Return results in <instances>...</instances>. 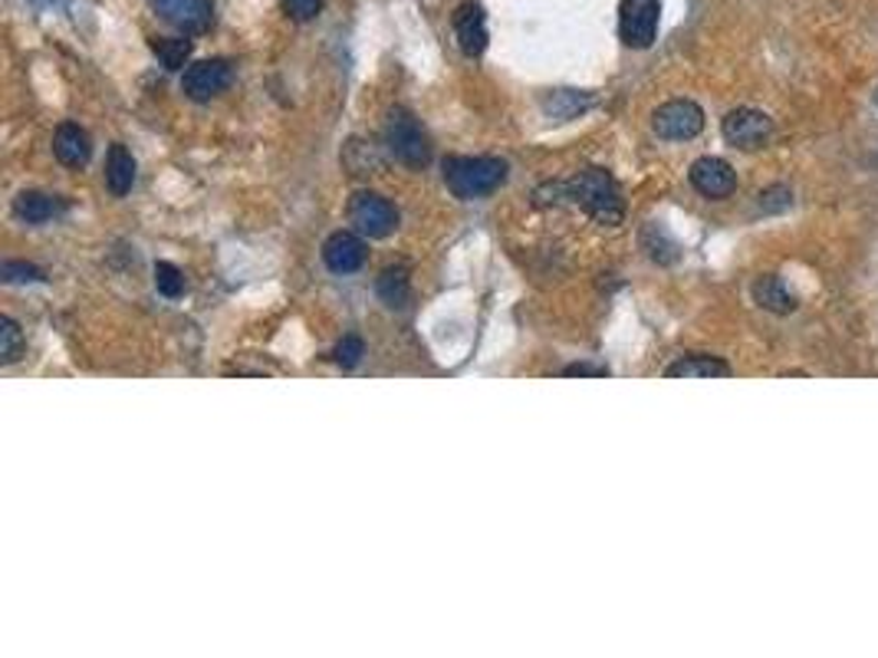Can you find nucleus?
Segmentation results:
<instances>
[{
  "label": "nucleus",
  "instance_id": "nucleus-1",
  "mask_svg": "<svg viewBox=\"0 0 878 658\" xmlns=\"http://www.w3.org/2000/svg\"><path fill=\"white\" fill-rule=\"evenodd\" d=\"M533 198H536L540 208H546V205L579 208V212H586L596 224H606V227H616V224H622V218H626L622 192H619L616 179L606 169H583V172H576L566 182L540 185Z\"/></svg>",
  "mask_w": 878,
  "mask_h": 658
},
{
  "label": "nucleus",
  "instance_id": "nucleus-2",
  "mask_svg": "<svg viewBox=\"0 0 878 658\" xmlns=\"http://www.w3.org/2000/svg\"><path fill=\"white\" fill-rule=\"evenodd\" d=\"M507 162L497 155H451L441 165L447 192L460 202L494 195L507 182Z\"/></svg>",
  "mask_w": 878,
  "mask_h": 658
},
{
  "label": "nucleus",
  "instance_id": "nucleus-3",
  "mask_svg": "<svg viewBox=\"0 0 878 658\" xmlns=\"http://www.w3.org/2000/svg\"><path fill=\"white\" fill-rule=\"evenodd\" d=\"M386 149L392 152L395 162H402L405 169H429L432 162V139L422 129V122L409 112V109H392L386 119Z\"/></svg>",
  "mask_w": 878,
  "mask_h": 658
},
{
  "label": "nucleus",
  "instance_id": "nucleus-4",
  "mask_svg": "<svg viewBox=\"0 0 878 658\" xmlns=\"http://www.w3.org/2000/svg\"><path fill=\"white\" fill-rule=\"evenodd\" d=\"M399 220H402L399 208L376 192H356L349 198V224L369 240H382V237L395 234Z\"/></svg>",
  "mask_w": 878,
  "mask_h": 658
},
{
  "label": "nucleus",
  "instance_id": "nucleus-5",
  "mask_svg": "<svg viewBox=\"0 0 878 658\" xmlns=\"http://www.w3.org/2000/svg\"><path fill=\"white\" fill-rule=\"evenodd\" d=\"M661 0H622L619 7V33L632 50H649L659 36Z\"/></svg>",
  "mask_w": 878,
  "mask_h": 658
},
{
  "label": "nucleus",
  "instance_id": "nucleus-6",
  "mask_svg": "<svg viewBox=\"0 0 878 658\" xmlns=\"http://www.w3.org/2000/svg\"><path fill=\"white\" fill-rule=\"evenodd\" d=\"M149 7L185 36H198L215 26V0H149Z\"/></svg>",
  "mask_w": 878,
  "mask_h": 658
},
{
  "label": "nucleus",
  "instance_id": "nucleus-7",
  "mask_svg": "<svg viewBox=\"0 0 878 658\" xmlns=\"http://www.w3.org/2000/svg\"><path fill=\"white\" fill-rule=\"evenodd\" d=\"M652 129L659 132V139L668 142H687L694 136H701L704 129V109L691 99H671L655 109L652 116Z\"/></svg>",
  "mask_w": 878,
  "mask_h": 658
},
{
  "label": "nucleus",
  "instance_id": "nucleus-8",
  "mask_svg": "<svg viewBox=\"0 0 878 658\" xmlns=\"http://www.w3.org/2000/svg\"><path fill=\"white\" fill-rule=\"evenodd\" d=\"M720 132H724V139H727L734 149L754 152V149H763V145L770 142V136H773V122H770L767 112H760V109H747V106H744V109H734V112L724 116Z\"/></svg>",
  "mask_w": 878,
  "mask_h": 658
},
{
  "label": "nucleus",
  "instance_id": "nucleus-9",
  "mask_svg": "<svg viewBox=\"0 0 878 658\" xmlns=\"http://www.w3.org/2000/svg\"><path fill=\"white\" fill-rule=\"evenodd\" d=\"M230 83H234V66L227 60H220V56L192 63L185 69V76H182V89L195 103H212Z\"/></svg>",
  "mask_w": 878,
  "mask_h": 658
},
{
  "label": "nucleus",
  "instance_id": "nucleus-10",
  "mask_svg": "<svg viewBox=\"0 0 878 658\" xmlns=\"http://www.w3.org/2000/svg\"><path fill=\"white\" fill-rule=\"evenodd\" d=\"M691 185L697 195L711 198V202H724L737 192V172L730 169V162L717 159V155H704L691 165L687 172Z\"/></svg>",
  "mask_w": 878,
  "mask_h": 658
},
{
  "label": "nucleus",
  "instance_id": "nucleus-11",
  "mask_svg": "<svg viewBox=\"0 0 878 658\" xmlns=\"http://www.w3.org/2000/svg\"><path fill=\"white\" fill-rule=\"evenodd\" d=\"M323 263L333 273H356L366 263V244H362V237H356L349 230L329 234L326 244H323Z\"/></svg>",
  "mask_w": 878,
  "mask_h": 658
},
{
  "label": "nucleus",
  "instance_id": "nucleus-12",
  "mask_svg": "<svg viewBox=\"0 0 878 658\" xmlns=\"http://www.w3.org/2000/svg\"><path fill=\"white\" fill-rule=\"evenodd\" d=\"M454 36L464 56H480L487 50V20L477 3H460L454 10Z\"/></svg>",
  "mask_w": 878,
  "mask_h": 658
},
{
  "label": "nucleus",
  "instance_id": "nucleus-13",
  "mask_svg": "<svg viewBox=\"0 0 878 658\" xmlns=\"http://www.w3.org/2000/svg\"><path fill=\"white\" fill-rule=\"evenodd\" d=\"M593 106H596V96L583 93V89H550L540 99V109L550 122H573L583 112H589Z\"/></svg>",
  "mask_w": 878,
  "mask_h": 658
},
{
  "label": "nucleus",
  "instance_id": "nucleus-14",
  "mask_svg": "<svg viewBox=\"0 0 878 658\" xmlns=\"http://www.w3.org/2000/svg\"><path fill=\"white\" fill-rule=\"evenodd\" d=\"M53 155L59 159V165L66 169H83L93 155V142L89 132L76 122H63L53 136Z\"/></svg>",
  "mask_w": 878,
  "mask_h": 658
},
{
  "label": "nucleus",
  "instance_id": "nucleus-15",
  "mask_svg": "<svg viewBox=\"0 0 878 658\" xmlns=\"http://www.w3.org/2000/svg\"><path fill=\"white\" fill-rule=\"evenodd\" d=\"M59 215H66V202L56 198V195L20 192L13 198V218H20L23 224H46V220H56Z\"/></svg>",
  "mask_w": 878,
  "mask_h": 658
},
{
  "label": "nucleus",
  "instance_id": "nucleus-16",
  "mask_svg": "<svg viewBox=\"0 0 878 658\" xmlns=\"http://www.w3.org/2000/svg\"><path fill=\"white\" fill-rule=\"evenodd\" d=\"M106 185L116 198H126L136 185V159L122 142H116L106 155Z\"/></svg>",
  "mask_w": 878,
  "mask_h": 658
},
{
  "label": "nucleus",
  "instance_id": "nucleus-17",
  "mask_svg": "<svg viewBox=\"0 0 878 658\" xmlns=\"http://www.w3.org/2000/svg\"><path fill=\"white\" fill-rule=\"evenodd\" d=\"M668 379H724L730 376V366L717 356H707V353H694V356H681L678 363H671L664 369Z\"/></svg>",
  "mask_w": 878,
  "mask_h": 658
},
{
  "label": "nucleus",
  "instance_id": "nucleus-18",
  "mask_svg": "<svg viewBox=\"0 0 878 658\" xmlns=\"http://www.w3.org/2000/svg\"><path fill=\"white\" fill-rule=\"evenodd\" d=\"M754 303L770 310V313H777V316H787V313L796 310V296L787 290V283L777 273H767V277H760L754 283Z\"/></svg>",
  "mask_w": 878,
  "mask_h": 658
},
{
  "label": "nucleus",
  "instance_id": "nucleus-19",
  "mask_svg": "<svg viewBox=\"0 0 878 658\" xmlns=\"http://www.w3.org/2000/svg\"><path fill=\"white\" fill-rule=\"evenodd\" d=\"M376 293L379 300L389 306V310H402L412 296V280H409V267L405 263H395V267H386L376 280Z\"/></svg>",
  "mask_w": 878,
  "mask_h": 658
},
{
  "label": "nucleus",
  "instance_id": "nucleus-20",
  "mask_svg": "<svg viewBox=\"0 0 878 658\" xmlns=\"http://www.w3.org/2000/svg\"><path fill=\"white\" fill-rule=\"evenodd\" d=\"M152 53L159 56V63L165 69H185L192 66V53H195V43L182 33V36H172V40H152Z\"/></svg>",
  "mask_w": 878,
  "mask_h": 658
},
{
  "label": "nucleus",
  "instance_id": "nucleus-21",
  "mask_svg": "<svg viewBox=\"0 0 878 658\" xmlns=\"http://www.w3.org/2000/svg\"><path fill=\"white\" fill-rule=\"evenodd\" d=\"M26 349V339H23V330L10 320V316H0V363L3 366H13Z\"/></svg>",
  "mask_w": 878,
  "mask_h": 658
},
{
  "label": "nucleus",
  "instance_id": "nucleus-22",
  "mask_svg": "<svg viewBox=\"0 0 878 658\" xmlns=\"http://www.w3.org/2000/svg\"><path fill=\"white\" fill-rule=\"evenodd\" d=\"M0 280L3 283H43L46 273L36 263H23V260H3L0 263Z\"/></svg>",
  "mask_w": 878,
  "mask_h": 658
},
{
  "label": "nucleus",
  "instance_id": "nucleus-23",
  "mask_svg": "<svg viewBox=\"0 0 878 658\" xmlns=\"http://www.w3.org/2000/svg\"><path fill=\"white\" fill-rule=\"evenodd\" d=\"M155 287H159L162 296H182L185 293V273L175 263L159 260L155 263Z\"/></svg>",
  "mask_w": 878,
  "mask_h": 658
},
{
  "label": "nucleus",
  "instance_id": "nucleus-24",
  "mask_svg": "<svg viewBox=\"0 0 878 658\" xmlns=\"http://www.w3.org/2000/svg\"><path fill=\"white\" fill-rule=\"evenodd\" d=\"M790 208H793V192L787 185H773V188L760 192V212L780 215V212H790Z\"/></svg>",
  "mask_w": 878,
  "mask_h": 658
},
{
  "label": "nucleus",
  "instance_id": "nucleus-25",
  "mask_svg": "<svg viewBox=\"0 0 878 658\" xmlns=\"http://www.w3.org/2000/svg\"><path fill=\"white\" fill-rule=\"evenodd\" d=\"M336 363L339 366H346V369H356L359 363H362V356H366V343L359 339V336H343L339 343H336Z\"/></svg>",
  "mask_w": 878,
  "mask_h": 658
},
{
  "label": "nucleus",
  "instance_id": "nucleus-26",
  "mask_svg": "<svg viewBox=\"0 0 878 658\" xmlns=\"http://www.w3.org/2000/svg\"><path fill=\"white\" fill-rule=\"evenodd\" d=\"M283 10L290 13V20H296V23H310V20L319 17L323 0H283Z\"/></svg>",
  "mask_w": 878,
  "mask_h": 658
},
{
  "label": "nucleus",
  "instance_id": "nucleus-27",
  "mask_svg": "<svg viewBox=\"0 0 878 658\" xmlns=\"http://www.w3.org/2000/svg\"><path fill=\"white\" fill-rule=\"evenodd\" d=\"M563 376H596V379H606L609 369L606 366H589V363H576V366H566Z\"/></svg>",
  "mask_w": 878,
  "mask_h": 658
},
{
  "label": "nucleus",
  "instance_id": "nucleus-28",
  "mask_svg": "<svg viewBox=\"0 0 878 658\" xmlns=\"http://www.w3.org/2000/svg\"><path fill=\"white\" fill-rule=\"evenodd\" d=\"M876 103H878V93H876Z\"/></svg>",
  "mask_w": 878,
  "mask_h": 658
}]
</instances>
